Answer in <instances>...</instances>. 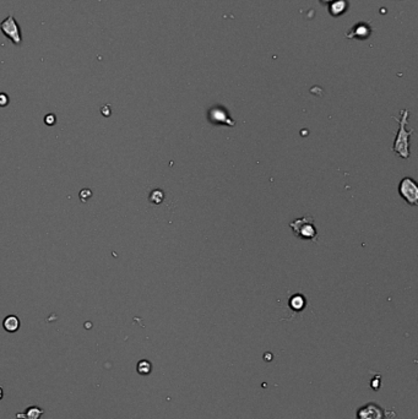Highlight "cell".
<instances>
[{"instance_id": "2", "label": "cell", "mask_w": 418, "mask_h": 419, "mask_svg": "<svg viewBox=\"0 0 418 419\" xmlns=\"http://www.w3.org/2000/svg\"><path fill=\"white\" fill-rule=\"evenodd\" d=\"M289 227L293 230L294 235L299 239L311 240V242H316L318 239V230H316L313 216L307 215L302 218H297L293 222L289 223Z\"/></svg>"}, {"instance_id": "18", "label": "cell", "mask_w": 418, "mask_h": 419, "mask_svg": "<svg viewBox=\"0 0 418 419\" xmlns=\"http://www.w3.org/2000/svg\"><path fill=\"white\" fill-rule=\"evenodd\" d=\"M1 398H2V389L0 388V400H1Z\"/></svg>"}, {"instance_id": "12", "label": "cell", "mask_w": 418, "mask_h": 419, "mask_svg": "<svg viewBox=\"0 0 418 419\" xmlns=\"http://www.w3.org/2000/svg\"><path fill=\"white\" fill-rule=\"evenodd\" d=\"M138 373L141 374V375H147V374L151 373V369H152V365H151V363L148 361H140L139 364H138Z\"/></svg>"}, {"instance_id": "9", "label": "cell", "mask_w": 418, "mask_h": 419, "mask_svg": "<svg viewBox=\"0 0 418 419\" xmlns=\"http://www.w3.org/2000/svg\"><path fill=\"white\" fill-rule=\"evenodd\" d=\"M44 411L37 406H31L24 413H16L17 419H39L43 416Z\"/></svg>"}, {"instance_id": "6", "label": "cell", "mask_w": 418, "mask_h": 419, "mask_svg": "<svg viewBox=\"0 0 418 419\" xmlns=\"http://www.w3.org/2000/svg\"><path fill=\"white\" fill-rule=\"evenodd\" d=\"M209 115H210V120H211V123L226 124V125H229V126L234 125V121L229 118L228 113H227L223 108H221V107H214L212 109H210Z\"/></svg>"}, {"instance_id": "11", "label": "cell", "mask_w": 418, "mask_h": 419, "mask_svg": "<svg viewBox=\"0 0 418 419\" xmlns=\"http://www.w3.org/2000/svg\"><path fill=\"white\" fill-rule=\"evenodd\" d=\"M304 306H306V299L302 294H296L289 299V307L294 310H301L304 308Z\"/></svg>"}, {"instance_id": "1", "label": "cell", "mask_w": 418, "mask_h": 419, "mask_svg": "<svg viewBox=\"0 0 418 419\" xmlns=\"http://www.w3.org/2000/svg\"><path fill=\"white\" fill-rule=\"evenodd\" d=\"M409 111L404 109L401 112V118L397 119L399 123V130L396 133V138H395L394 145H392V151L395 155L401 157L402 160H409L410 158V138L414 134V129H407V124H409Z\"/></svg>"}, {"instance_id": "13", "label": "cell", "mask_w": 418, "mask_h": 419, "mask_svg": "<svg viewBox=\"0 0 418 419\" xmlns=\"http://www.w3.org/2000/svg\"><path fill=\"white\" fill-rule=\"evenodd\" d=\"M163 197H165V195H163V193L160 189L153 190L150 195V201L153 202V204H160V202H162Z\"/></svg>"}, {"instance_id": "14", "label": "cell", "mask_w": 418, "mask_h": 419, "mask_svg": "<svg viewBox=\"0 0 418 419\" xmlns=\"http://www.w3.org/2000/svg\"><path fill=\"white\" fill-rule=\"evenodd\" d=\"M44 121H46L47 125H54V124H56V115H54V114H48V115L44 118Z\"/></svg>"}, {"instance_id": "8", "label": "cell", "mask_w": 418, "mask_h": 419, "mask_svg": "<svg viewBox=\"0 0 418 419\" xmlns=\"http://www.w3.org/2000/svg\"><path fill=\"white\" fill-rule=\"evenodd\" d=\"M348 37H356L358 39H367L370 36V27L365 24H358L353 27L352 32L347 34Z\"/></svg>"}, {"instance_id": "3", "label": "cell", "mask_w": 418, "mask_h": 419, "mask_svg": "<svg viewBox=\"0 0 418 419\" xmlns=\"http://www.w3.org/2000/svg\"><path fill=\"white\" fill-rule=\"evenodd\" d=\"M399 194L402 199L405 200L406 204H409L410 206H417L418 205V185L415 182V179L410 177L402 178L401 182H400L399 188Z\"/></svg>"}, {"instance_id": "15", "label": "cell", "mask_w": 418, "mask_h": 419, "mask_svg": "<svg viewBox=\"0 0 418 419\" xmlns=\"http://www.w3.org/2000/svg\"><path fill=\"white\" fill-rule=\"evenodd\" d=\"M9 105V97L6 93H0V107H6Z\"/></svg>"}, {"instance_id": "10", "label": "cell", "mask_w": 418, "mask_h": 419, "mask_svg": "<svg viewBox=\"0 0 418 419\" xmlns=\"http://www.w3.org/2000/svg\"><path fill=\"white\" fill-rule=\"evenodd\" d=\"M20 325H21V322H20V319L16 315H9L2 321V327H4L5 331L10 332V334L16 332L20 329Z\"/></svg>"}, {"instance_id": "7", "label": "cell", "mask_w": 418, "mask_h": 419, "mask_svg": "<svg viewBox=\"0 0 418 419\" xmlns=\"http://www.w3.org/2000/svg\"><path fill=\"white\" fill-rule=\"evenodd\" d=\"M348 9V1L347 0H335L331 4H329V12L333 16H340V15L345 14Z\"/></svg>"}, {"instance_id": "16", "label": "cell", "mask_w": 418, "mask_h": 419, "mask_svg": "<svg viewBox=\"0 0 418 419\" xmlns=\"http://www.w3.org/2000/svg\"><path fill=\"white\" fill-rule=\"evenodd\" d=\"M370 385H372V388L374 389V390H378V389L380 388V376H377V379H374Z\"/></svg>"}, {"instance_id": "17", "label": "cell", "mask_w": 418, "mask_h": 419, "mask_svg": "<svg viewBox=\"0 0 418 419\" xmlns=\"http://www.w3.org/2000/svg\"><path fill=\"white\" fill-rule=\"evenodd\" d=\"M320 1L323 2V4H331V2L335 1V0H320Z\"/></svg>"}, {"instance_id": "5", "label": "cell", "mask_w": 418, "mask_h": 419, "mask_svg": "<svg viewBox=\"0 0 418 419\" xmlns=\"http://www.w3.org/2000/svg\"><path fill=\"white\" fill-rule=\"evenodd\" d=\"M357 419H385V412L379 405L369 402L357 411Z\"/></svg>"}, {"instance_id": "4", "label": "cell", "mask_w": 418, "mask_h": 419, "mask_svg": "<svg viewBox=\"0 0 418 419\" xmlns=\"http://www.w3.org/2000/svg\"><path fill=\"white\" fill-rule=\"evenodd\" d=\"M0 29L14 44H20L22 42L21 31H20V27L17 25L16 20L14 19V16H7L0 24Z\"/></svg>"}]
</instances>
